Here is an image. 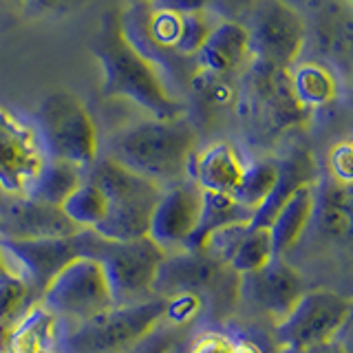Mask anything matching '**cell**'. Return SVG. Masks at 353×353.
Masks as SVG:
<instances>
[{"label":"cell","mask_w":353,"mask_h":353,"mask_svg":"<svg viewBox=\"0 0 353 353\" xmlns=\"http://www.w3.org/2000/svg\"><path fill=\"white\" fill-rule=\"evenodd\" d=\"M212 27L214 25L208 20L205 11L203 14H183L174 53L179 55V58H196L199 49L203 47V42L208 40Z\"/></svg>","instance_id":"obj_27"},{"label":"cell","mask_w":353,"mask_h":353,"mask_svg":"<svg viewBox=\"0 0 353 353\" xmlns=\"http://www.w3.org/2000/svg\"><path fill=\"white\" fill-rule=\"evenodd\" d=\"M290 88L301 108H318L336 99V80L325 66L305 62L298 64L290 75Z\"/></svg>","instance_id":"obj_23"},{"label":"cell","mask_w":353,"mask_h":353,"mask_svg":"<svg viewBox=\"0 0 353 353\" xmlns=\"http://www.w3.org/2000/svg\"><path fill=\"white\" fill-rule=\"evenodd\" d=\"M152 9L170 11V14H203L212 7V0H150Z\"/></svg>","instance_id":"obj_32"},{"label":"cell","mask_w":353,"mask_h":353,"mask_svg":"<svg viewBox=\"0 0 353 353\" xmlns=\"http://www.w3.org/2000/svg\"><path fill=\"white\" fill-rule=\"evenodd\" d=\"M314 212H316L314 183H307L303 188H298L290 196V201L281 208V212L274 216V221L268 228L274 245V256H283L287 250H292L301 241Z\"/></svg>","instance_id":"obj_20"},{"label":"cell","mask_w":353,"mask_h":353,"mask_svg":"<svg viewBox=\"0 0 353 353\" xmlns=\"http://www.w3.org/2000/svg\"><path fill=\"white\" fill-rule=\"evenodd\" d=\"M84 179L95 183L108 199V214L93 232L108 241H137L148 236L154 205L163 188L146 176L128 170L110 157L97 161L84 172Z\"/></svg>","instance_id":"obj_3"},{"label":"cell","mask_w":353,"mask_h":353,"mask_svg":"<svg viewBox=\"0 0 353 353\" xmlns=\"http://www.w3.org/2000/svg\"><path fill=\"white\" fill-rule=\"evenodd\" d=\"M196 132L185 117H148L119 130L108 157L154 183H181L190 172Z\"/></svg>","instance_id":"obj_2"},{"label":"cell","mask_w":353,"mask_h":353,"mask_svg":"<svg viewBox=\"0 0 353 353\" xmlns=\"http://www.w3.org/2000/svg\"><path fill=\"white\" fill-rule=\"evenodd\" d=\"M60 210L75 228L95 230L108 214V199L95 183L84 179V183L60 205Z\"/></svg>","instance_id":"obj_24"},{"label":"cell","mask_w":353,"mask_h":353,"mask_svg":"<svg viewBox=\"0 0 353 353\" xmlns=\"http://www.w3.org/2000/svg\"><path fill=\"white\" fill-rule=\"evenodd\" d=\"M234 353H265V349L254 340H239L234 342Z\"/></svg>","instance_id":"obj_36"},{"label":"cell","mask_w":353,"mask_h":353,"mask_svg":"<svg viewBox=\"0 0 353 353\" xmlns=\"http://www.w3.org/2000/svg\"><path fill=\"white\" fill-rule=\"evenodd\" d=\"M201 214V190L192 181L174 183L163 190L154 205L148 236L168 254V250H183L192 236Z\"/></svg>","instance_id":"obj_12"},{"label":"cell","mask_w":353,"mask_h":353,"mask_svg":"<svg viewBox=\"0 0 353 353\" xmlns=\"http://www.w3.org/2000/svg\"><path fill=\"white\" fill-rule=\"evenodd\" d=\"M55 340V314L44 305H33L18 323L11 325L5 353H44Z\"/></svg>","instance_id":"obj_21"},{"label":"cell","mask_w":353,"mask_h":353,"mask_svg":"<svg viewBox=\"0 0 353 353\" xmlns=\"http://www.w3.org/2000/svg\"><path fill=\"white\" fill-rule=\"evenodd\" d=\"M351 5H353V0H351Z\"/></svg>","instance_id":"obj_41"},{"label":"cell","mask_w":353,"mask_h":353,"mask_svg":"<svg viewBox=\"0 0 353 353\" xmlns=\"http://www.w3.org/2000/svg\"><path fill=\"white\" fill-rule=\"evenodd\" d=\"M248 163L230 141H216L201 152H194L188 176L203 192L232 194L241 183Z\"/></svg>","instance_id":"obj_15"},{"label":"cell","mask_w":353,"mask_h":353,"mask_svg":"<svg viewBox=\"0 0 353 353\" xmlns=\"http://www.w3.org/2000/svg\"><path fill=\"white\" fill-rule=\"evenodd\" d=\"M47 161L36 124L0 104V190L25 199Z\"/></svg>","instance_id":"obj_9"},{"label":"cell","mask_w":353,"mask_h":353,"mask_svg":"<svg viewBox=\"0 0 353 353\" xmlns=\"http://www.w3.org/2000/svg\"><path fill=\"white\" fill-rule=\"evenodd\" d=\"M42 305L53 314L82 323L115 307V298L102 265L95 259L80 256L53 276L42 292Z\"/></svg>","instance_id":"obj_7"},{"label":"cell","mask_w":353,"mask_h":353,"mask_svg":"<svg viewBox=\"0 0 353 353\" xmlns=\"http://www.w3.org/2000/svg\"><path fill=\"white\" fill-rule=\"evenodd\" d=\"M276 176H279V163H274V161L250 163L241 176V183L236 185V190L232 192V196H234L243 208H248L250 212H256L265 203V199L270 196L272 188L276 183Z\"/></svg>","instance_id":"obj_26"},{"label":"cell","mask_w":353,"mask_h":353,"mask_svg":"<svg viewBox=\"0 0 353 353\" xmlns=\"http://www.w3.org/2000/svg\"><path fill=\"white\" fill-rule=\"evenodd\" d=\"M243 290L248 298L265 314L283 320L305 294V283L292 265L274 256L265 268L243 276Z\"/></svg>","instance_id":"obj_13"},{"label":"cell","mask_w":353,"mask_h":353,"mask_svg":"<svg viewBox=\"0 0 353 353\" xmlns=\"http://www.w3.org/2000/svg\"><path fill=\"white\" fill-rule=\"evenodd\" d=\"M42 11H53V14H66L73 11L75 7H80L84 0H33Z\"/></svg>","instance_id":"obj_34"},{"label":"cell","mask_w":353,"mask_h":353,"mask_svg":"<svg viewBox=\"0 0 353 353\" xmlns=\"http://www.w3.org/2000/svg\"><path fill=\"white\" fill-rule=\"evenodd\" d=\"M250 53V33L245 25L241 20H221L210 31L194 60L201 71L225 77L236 71Z\"/></svg>","instance_id":"obj_16"},{"label":"cell","mask_w":353,"mask_h":353,"mask_svg":"<svg viewBox=\"0 0 353 353\" xmlns=\"http://www.w3.org/2000/svg\"><path fill=\"white\" fill-rule=\"evenodd\" d=\"M36 128L49 159L66 161L86 172L99 157L95 119L71 91H53L42 99Z\"/></svg>","instance_id":"obj_5"},{"label":"cell","mask_w":353,"mask_h":353,"mask_svg":"<svg viewBox=\"0 0 353 353\" xmlns=\"http://www.w3.org/2000/svg\"><path fill=\"white\" fill-rule=\"evenodd\" d=\"M228 265L219 263L216 259L208 256V254H190L183 252L179 256L168 259L165 256L157 283L154 287H165L170 294L174 292H196L201 290H212L221 281H223Z\"/></svg>","instance_id":"obj_17"},{"label":"cell","mask_w":353,"mask_h":353,"mask_svg":"<svg viewBox=\"0 0 353 353\" xmlns=\"http://www.w3.org/2000/svg\"><path fill=\"white\" fill-rule=\"evenodd\" d=\"M5 272H9V268H7V261H5V252H3V248H0V274H5Z\"/></svg>","instance_id":"obj_38"},{"label":"cell","mask_w":353,"mask_h":353,"mask_svg":"<svg viewBox=\"0 0 353 353\" xmlns=\"http://www.w3.org/2000/svg\"><path fill=\"white\" fill-rule=\"evenodd\" d=\"M351 316V303L345 296L327 290L305 292L292 312L276 325L283 347L309 349L334 340Z\"/></svg>","instance_id":"obj_10"},{"label":"cell","mask_w":353,"mask_h":353,"mask_svg":"<svg viewBox=\"0 0 353 353\" xmlns=\"http://www.w3.org/2000/svg\"><path fill=\"white\" fill-rule=\"evenodd\" d=\"M272 259H274V245H272L270 230L250 225L245 234L236 243V248L232 250L228 259V268L239 276H245L265 268Z\"/></svg>","instance_id":"obj_25"},{"label":"cell","mask_w":353,"mask_h":353,"mask_svg":"<svg viewBox=\"0 0 353 353\" xmlns=\"http://www.w3.org/2000/svg\"><path fill=\"white\" fill-rule=\"evenodd\" d=\"M303 353H347V349L340 345L336 340H329L323 342V345H316V347H309V349H301Z\"/></svg>","instance_id":"obj_35"},{"label":"cell","mask_w":353,"mask_h":353,"mask_svg":"<svg viewBox=\"0 0 353 353\" xmlns=\"http://www.w3.org/2000/svg\"><path fill=\"white\" fill-rule=\"evenodd\" d=\"M243 22L250 51L272 69H287L303 49L305 20L287 0H259Z\"/></svg>","instance_id":"obj_8"},{"label":"cell","mask_w":353,"mask_h":353,"mask_svg":"<svg viewBox=\"0 0 353 353\" xmlns=\"http://www.w3.org/2000/svg\"><path fill=\"white\" fill-rule=\"evenodd\" d=\"M80 232L60 208L20 199L9 208L0 225V236L7 239H62Z\"/></svg>","instance_id":"obj_14"},{"label":"cell","mask_w":353,"mask_h":353,"mask_svg":"<svg viewBox=\"0 0 353 353\" xmlns=\"http://www.w3.org/2000/svg\"><path fill=\"white\" fill-rule=\"evenodd\" d=\"M150 0H132V5H148Z\"/></svg>","instance_id":"obj_39"},{"label":"cell","mask_w":353,"mask_h":353,"mask_svg":"<svg viewBox=\"0 0 353 353\" xmlns=\"http://www.w3.org/2000/svg\"><path fill=\"white\" fill-rule=\"evenodd\" d=\"M0 248L14 259L31 290L44 292L51 279L71 261L84 256L82 230L73 236L62 239H7L0 236Z\"/></svg>","instance_id":"obj_11"},{"label":"cell","mask_w":353,"mask_h":353,"mask_svg":"<svg viewBox=\"0 0 353 353\" xmlns=\"http://www.w3.org/2000/svg\"><path fill=\"white\" fill-rule=\"evenodd\" d=\"M190 353H234V342L216 331H205L194 338Z\"/></svg>","instance_id":"obj_31"},{"label":"cell","mask_w":353,"mask_h":353,"mask_svg":"<svg viewBox=\"0 0 353 353\" xmlns=\"http://www.w3.org/2000/svg\"><path fill=\"white\" fill-rule=\"evenodd\" d=\"M307 183H314V165L305 152H296L279 163V176L272 188L265 203L254 212L250 225L252 228H270L274 216L281 212V208L290 201V196Z\"/></svg>","instance_id":"obj_19"},{"label":"cell","mask_w":353,"mask_h":353,"mask_svg":"<svg viewBox=\"0 0 353 353\" xmlns=\"http://www.w3.org/2000/svg\"><path fill=\"white\" fill-rule=\"evenodd\" d=\"M256 3L259 0H212V7L223 14L225 20H236L239 16H248Z\"/></svg>","instance_id":"obj_33"},{"label":"cell","mask_w":353,"mask_h":353,"mask_svg":"<svg viewBox=\"0 0 353 353\" xmlns=\"http://www.w3.org/2000/svg\"><path fill=\"white\" fill-rule=\"evenodd\" d=\"M163 296H152L135 305H115L88 320H82L62 340L60 353H121L161 325Z\"/></svg>","instance_id":"obj_6"},{"label":"cell","mask_w":353,"mask_h":353,"mask_svg":"<svg viewBox=\"0 0 353 353\" xmlns=\"http://www.w3.org/2000/svg\"><path fill=\"white\" fill-rule=\"evenodd\" d=\"M252 216L254 212H250L248 208H243L232 194L201 190V214H199V223L192 232V236L185 241L181 252L203 254L208 239L212 236L216 230L232 225V223H250Z\"/></svg>","instance_id":"obj_18"},{"label":"cell","mask_w":353,"mask_h":353,"mask_svg":"<svg viewBox=\"0 0 353 353\" xmlns=\"http://www.w3.org/2000/svg\"><path fill=\"white\" fill-rule=\"evenodd\" d=\"M33 290L22 276L14 272L0 274V323H9L18 309L27 303Z\"/></svg>","instance_id":"obj_28"},{"label":"cell","mask_w":353,"mask_h":353,"mask_svg":"<svg viewBox=\"0 0 353 353\" xmlns=\"http://www.w3.org/2000/svg\"><path fill=\"white\" fill-rule=\"evenodd\" d=\"M84 256L95 259L106 274L115 305H135L154 294L165 254L150 236L137 241H108L93 230H82Z\"/></svg>","instance_id":"obj_4"},{"label":"cell","mask_w":353,"mask_h":353,"mask_svg":"<svg viewBox=\"0 0 353 353\" xmlns=\"http://www.w3.org/2000/svg\"><path fill=\"white\" fill-rule=\"evenodd\" d=\"M163 298H165L163 320H168L170 325L190 323L203 309V296L196 292H174Z\"/></svg>","instance_id":"obj_29"},{"label":"cell","mask_w":353,"mask_h":353,"mask_svg":"<svg viewBox=\"0 0 353 353\" xmlns=\"http://www.w3.org/2000/svg\"><path fill=\"white\" fill-rule=\"evenodd\" d=\"M93 53L104 73V97H124L154 119L183 117V104L165 88L159 66L132 47L115 11H108L99 25Z\"/></svg>","instance_id":"obj_1"},{"label":"cell","mask_w":353,"mask_h":353,"mask_svg":"<svg viewBox=\"0 0 353 353\" xmlns=\"http://www.w3.org/2000/svg\"><path fill=\"white\" fill-rule=\"evenodd\" d=\"M44 353H55V351H44Z\"/></svg>","instance_id":"obj_40"},{"label":"cell","mask_w":353,"mask_h":353,"mask_svg":"<svg viewBox=\"0 0 353 353\" xmlns=\"http://www.w3.org/2000/svg\"><path fill=\"white\" fill-rule=\"evenodd\" d=\"M172 334L170 331L161 329V325L152 331V334H148L146 338H141L139 342H135L132 347L124 349L121 353H170L172 351Z\"/></svg>","instance_id":"obj_30"},{"label":"cell","mask_w":353,"mask_h":353,"mask_svg":"<svg viewBox=\"0 0 353 353\" xmlns=\"http://www.w3.org/2000/svg\"><path fill=\"white\" fill-rule=\"evenodd\" d=\"M82 183H84V170L75 168V165L66 161L49 159L44 170L40 172L38 181L33 183L31 192L25 199H33V201L60 208Z\"/></svg>","instance_id":"obj_22"},{"label":"cell","mask_w":353,"mask_h":353,"mask_svg":"<svg viewBox=\"0 0 353 353\" xmlns=\"http://www.w3.org/2000/svg\"><path fill=\"white\" fill-rule=\"evenodd\" d=\"M9 334H11V323H0V353L7 351Z\"/></svg>","instance_id":"obj_37"}]
</instances>
